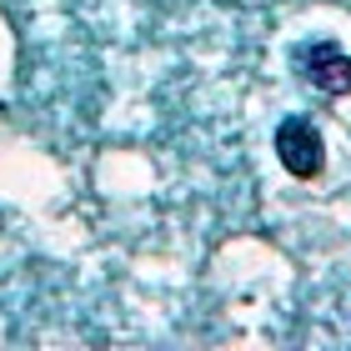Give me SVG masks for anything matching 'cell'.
Masks as SVG:
<instances>
[{"instance_id":"1","label":"cell","mask_w":351,"mask_h":351,"mask_svg":"<svg viewBox=\"0 0 351 351\" xmlns=\"http://www.w3.org/2000/svg\"><path fill=\"white\" fill-rule=\"evenodd\" d=\"M276 156H281V166L296 176V181H316L326 166V151H322V136L311 131V121L306 116H291V121H281V131H276Z\"/></svg>"},{"instance_id":"2","label":"cell","mask_w":351,"mask_h":351,"mask_svg":"<svg viewBox=\"0 0 351 351\" xmlns=\"http://www.w3.org/2000/svg\"><path fill=\"white\" fill-rule=\"evenodd\" d=\"M296 71L326 95H351V56H341L337 45H306L296 56Z\"/></svg>"}]
</instances>
